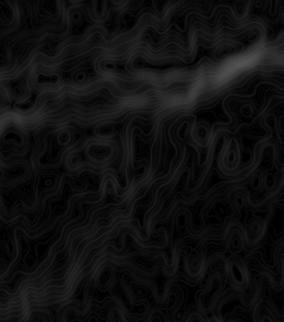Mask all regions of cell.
<instances>
[{
    "label": "cell",
    "mask_w": 284,
    "mask_h": 322,
    "mask_svg": "<svg viewBox=\"0 0 284 322\" xmlns=\"http://www.w3.org/2000/svg\"><path fill=\"white\" fill-rule=\"evenodd\" d=\"M92 4H93L94 15L98 16V18L106 15V10H107L106 0H92Z\"/></svg>",
    "instance_id": "6da1fadb"
},
{
    "label": "cell",
    "mask_w": 284,
    "mask_h": 322,
    "mask_svg": "<svg viewBox=\"0 0 284 322\" xmlns=\"http://www.w3.org/2000/svg\"><path fill=\"white\" fill-rule=\"evenodd\" d=\"M233 9H234V13L238 18H243V16H245V14H247L248 5L244 0H235Z\"/></svg>",
    "instance_id": "7a4b0ae2"
},
{
    "label": "cell",
    "mask_w": 284,
    "mask_h": 322,
    "mask_svg": "<svg viewBox=\"0 0 284 322\" xmlns=\"http://www.w3.org/2000/svg\"><path fill=\"white\" fill-rule=\"evenodd\" d=\"M79 19H82V14L78 13V11H74V13L72 14V20L76 23V21H78Z\"/></svg>",
    "instance_id": "3957f363"
},
{
    "label": "cell",
    "mask_w": 284,
    "mask_h": 322,
    "mask_svg": "<svg viewBox=\"0 0 284 322\" xmlns=\"http://www.w3.org/2000/svg\"><path fill=\"white\" fill-rule=\"evenodd\" d=\"M122 19H123V21H125V23H127L128 20H131V19H132V14L128 13V11H126V13L122 14Z\"/></svg>",
    "instance_id": "277c9868"
},
{
    "label": "cell",
    "mask_w": 284,
    "mask_h": 322,
    "mask_svg": "<svg viewBox=\"0 0 284 322\" xmlns=\"http://www.w3.org/2000/svg\"><path fill=\"white\" fill-rule=\"evenodd\" d=\"M111 1H112L113 5H120V4L122 3L123 0H111Z\"/></svg>",
    "instance_id": "5b68a950"
}]
</instances>
